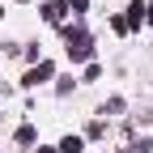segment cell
<instances>
[{
  "instance_id": "cell-9",
  "label": "cell",
  "mask_w": 153,
  "mask_h": 153,
  "mask_svg": "<svg viewBox=\"0 0 153 153\" xmlns=\"http://www.w3.org/2000/svg\"><path fill=\"white\" fill-rule=\"evenodd\" d=\"M0 17H4V9H0Z\"/></svg>"
},
{
  "instance_id": "cell-10",
  "label": "cell",
  "mask_w": 153,
  "mask_h": 153,
  "mask_svg": "<svg viewBox=\"0 0 153 153\" xmlns=\"http://www.w3.org/2000/svg\"><path fill=\"white\" fill-rule=\"evenodd\" d=\"M22 4H26V0H22Z\"/></svg>"
},
{
  "instance_id": "cell-7",
  "label": "cell",
  "mask_w": 153,
  "mask_h": 153,
  "mask_svg": "<svg viewBox=\"0 0 153 153\" xmlns=\"http://www.w3.org/2000/svg\"><path fill=\"white\" fill-rule=\"evenodd\" d=\"M68 9H72V13H85V9H89V0H68Z\"/></svg>"
},
{
  "instance_id": "cell-4",
  "label": "cell",
  "mask_w": 153,
  "mask_h": 153,
  "mask_svg": "<svg viewBox=\"0 0 153 153\" xmlns=\"http://www.w3.org/2000/svg\"><path fill=\"white\" fill-rule=\"evenodd\" d=\"M123 22H128V30L145 22V4H140V0H132V9H128V17H123Z\"/></svg>"
},
{
  "instance_id": "cell-8",
  "label": "cell",
  "mask_w": 153,
  "mask_h": 153,
  "mask_svg": "<svg viewBox=\"0 0 153 153\" xmlns=\"http://www.w3.org/2000/svg\"><path fill=\"white\" fill-rule=\"evenodd\" d=\"M34 153H60V149H43V145H38V149H34Z\"/></svg>"
},
{
  "instance_id": "cell-5",
  "label": "cell",
  "mask_w": 153,
  "mask_h": 153,
  "mask_svg": "<svg viewBox=\"0 0 153 153\" xmlns=\"http://www.w3.org/2000/svg\"><path fill=\"white\" fill-rule=\"evenodd\" d=\"M60 153H81V136H64L60 140Z\"/></svg>"
},
{
  "instance_id": "cell-3",
  "label": "cell",
  "mask_w": 153,
  "mask_h": 153,
  "mask_svg": "<svg viewBox=\"0 0 153 153\" xmlns=\"http://www.w3.org/2000/svg\"><path fill=\"white\" fill-rule=\"evenodd\" d=\"M64 13H68V4H64V0H51V4L43 9V17H47V22H64Z\"/></svg>"
},
{
  "instance_id": "cell-1",
  "label": "cell",
  "mask_w": 153,
  "mask_h": 153,
  "mask_svg": "<svg viewBox=\"0 0 153 153\" xmlns=\"http://www.w3.org/2000/svg\"><path fill=\"white\" fill-rule=\"evenodd\" d=\"M89 51H94V43H89V34L76 26V30H68V55L72 60H89Z\"/></svg>"
},
{
  "instance_id": "cell-2",
  "label": "cell",
  "mask_w": 153,
  "mask_h": 153,
  "mask_svg": "<svg viewBox=\"0 0 153 153\" xmlns=\"http://www.w3.org/2000/svg\"><path fill=\"white\" fill-rule=\"evenodd\" d=\"M51 72H55V68H51L47 60H38V64H34V68H30V72L22 76V85H38V81H51Z\"/></svg>"
},
{
  "instance_id": "cell-6",
  "label": "cell",
  "mask_w": 153,
  "mask_h": 153,
  "mask_svg": "<svg viewBox=\"0 0 153 153\" xmlns=\"http://www.w3.org/2000/svg\"><path fill=\"white\" fill-rule=\"evenodd\" d=\"M17 145H34V128H30V123L17 128Z\"/></svg>"
}]
</instances>
